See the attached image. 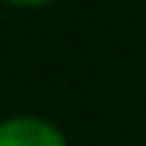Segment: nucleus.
<instances>
[{
    "instance_id": "obj_1",
    "label": "nucleus",
    "mask_w": 146,
    "mask_h": 146,
    "mask_svg": "<svg viewBox=\"0 0 146 146\" xmlns=\"http://www.w3.org/2000/svg\"><path fill=\"white\" fill-rule=\"evenodd\" d=\"M0 146H67V140L54 124L32 114H19L0 124Z\"/></svg>"
},
{
    "instance_id": "obj_2",
    "label": "nucleus",
    "mask_w": 146,
    "mask_h": 146,
    "mask_svg": "<svg viewBox=\"0 0 146 146\" xmlns=\"http://www.w3.org/2000/svg\"><path fill=\"white\" fill-rule=\"evenodd\" d=\"M7 3H16V7H41L48 0H7Z\"/></svg>"
}]
</instances>
